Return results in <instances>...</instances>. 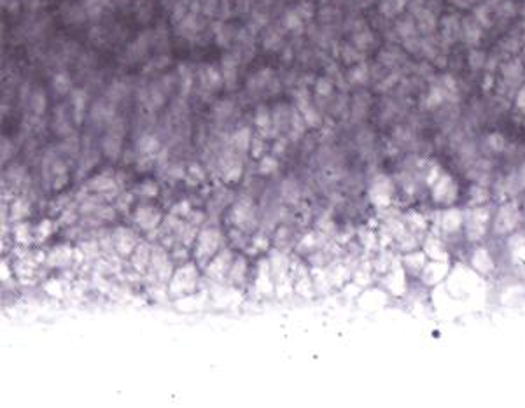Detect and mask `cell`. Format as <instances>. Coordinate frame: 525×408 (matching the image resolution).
<instances>
[{
	"label": "cell",
	"instance_id": "9a60e30c",
	"mask_svg": "<svg viewBox=\"0 0 525 408\" xmlns=\"http://www.w3.org/2000/svg\"><path fill=\"white\" fill-rule=\"evenodd\" d=\"M245 272H247V261L243 259V257H236V259L231 263L228 277H230L231 282L240 284V282H243V279H245Z\"/></svg>",
	"mask_w": 525,
	"mask_h": 408
},
{
	"label": "cell",
	"instance_id": "f1b7e54d",
	"mask_svg": "<svg viewBox=\"0 0 525 408\" xmlns=\"http://www.w3.org/2000/svg\"><path fill=\"white\" fill-rule=\"evenodd\" d=\"M11 211H13V219H21L23 216L28 214V203L23 198H18L11 207Z\"/></svg>",
	"mask_w": 525,
	"mask_h": 408
},
{
	"label": "cell",
	"instance_id": "4dcf8cb0",
	"mask_svg": "<svg viewBox=\"0 0 525 408\" xmlns=\"http://www.w3.org/2000/svg\"><path fill=\"white\" fill-rule=\"evenodd\" d=\"M279 42H282V39H280V32L277 30H270L263 39V46L266 49H275L279 46Z\"/></svg>",
	"mask_w": 525,
	"mask_h": 408
},
{
	"label": "cell",
	"instance_id": "8992f818",
	"mask_svg": "<svg viewBox=\"0 0 525 408\" xmlns=\"http://www.w3.org/2000/svg\"><path fill=\"white\" fill-rule=\"evenodd\" d=\"M231 219L235 223V226L240 229H245L247 224L254 223V207H252L251 201L243 200L240 203H236L231 212Z\"/></svg>",
	"mask_w": 525,
	"mask_h": 408
},
{
	"label": "cell",
	"instance_id": "d6986e66",
	"mask_svg": "<svg viewBox=\"0 0 525 408\" xmlns=\"http://www.w3.org/2000/svg\"><path fill=\"white\" fill-rule=\"evenodd\" d=\"M299 195H301V191H299V184L296 182L294 179H286L284 181V184H282V196H284V200L287 201V203H296V201L299 200Z\"/></svg>",
	"mask_w": 525,
	"mask_h": 408
},
{
	"label": "cell",
	"instance_id": "f35d334b",
	"mask_svg": "<svg viewBox=\"0 0 525 408\" xmlns=\"http://www.w3.org/2000/svg\"><path fill=\"white\" fill-rule=\"evenodd\" d=\"M203 13L205 16H208V18H212L215 13H217V0H205V4H203Z\"/></svg>",
	"mask_w": 525,
	"mask_h": 408
},
{
	"label": "cell",
	"instance_id": "7a4b0ae2",
	"mask_svg": "<svg viewBox=\"0 0 525 408\" xmlns=\"http://www.w3.org/2000/svg\"><path fill=\"white\" fill-rule=\"evenodd\" d=\"M223 242V235H221L217 229L214 228H207L200 233L198 245H196V259L200 265H205L210 257L215 256L217 249L221 247Z\"/></svg>",
	"mask_w": 525,
	"mask_h": 408
},
{
	"label": "cell",
	"instance_id": "603a6c76",
	"mask_svg": "<svg viewBox=\"0 0 525 408\" xmlns=\"http://www.w3.org/2000/svg\"><path fill=\"white\" fill-rule=\"evenodd\" d=\"M53 88L58 95H65L72 88V81H70V77L67 76L65 72H58L56 76L53 77Z\"/></svg>",
	"mask_w": 525,
	"mask_h": 408
},
{
	"label": "cell",
	"instance_id": "277c9868",
	"mask_svg": "<svg viewBox=\"0 0 525 408\" xmlns=\"http://www.w3.org/2000/svg\"><path fill=\"white\" fill-rule=\"evenodd\" d=\"M200 81H201V90H205V91H215L224 84L223 72H221V70L214 65L201 67Z\"/></svg>",
	"mask_w": 525,
	"mask_h": 408
},
{
	"label": "cell",
	"instance_id": "cb8c5ba5",
	"mask_svg": "<svg viewBox=\"0 0 525 408\" xmlns=\"http://www.w3.org/2000/svg\"><path fill=\"white\" fill-rule=\"evenodd\" d=\"M282 23L287 30H299L303 26V18L298 14V11H287L284 14Z\"/></svg>",
	"mask_w": 525,
	"mask_h": 408
},
{
	"label": "cell",
	"instance_id": "5b68a950",
	"mask_svg": "<svg viewBox=\"0 0 525 408\" xmlns=\"http://www.w3.org/2000/svg\"><path fill=\"white\" fill-rule=\"evenodd\" d=\"M231 263H233V252L223 251V252H219V254H217L214 259H212L210 267L207 268V273L212 277V279L221 280L228 272H230Z\"/></svg>",
	"mask_w": 525,
	"mask_h": 408
},
{
	"label": "cell",
	"instance_id": "836d02e7",
	"mask_svg": "<svg viewBox=\"0 0 525 408\" xmlns=\"http://www.w3.org/2000/svg\"><path fill=\"white\" fill-rule=\"evenodd\" d=\"M251 153L254 158H261L264 153V140L261 137H252L251 140Z\"/></svg>",
	"mask_w": 525,
	"mask_h": 408
},
{
	"label": "cell",
	"instance_id": "7c38bea8",
	"mask_svg": "<svg viewBox=\"0 0 525 408\" xmlns=\"http://www.w3.org/2000/svg\"><path fill=\"white\" fill-rule=\"evenodd\" d=\"M201 28H200V21H198V16H196L195 13H191V14H188L186 18L182 19V21H179V28H177V32H179L182 37L186 39H189V37H195L196 34H198Z\"/></svg>",
	"mask_w": 525,
	"mask_h": 408
},
{
	"label": "cell",
	"instance_id": "4fadbf2b",
	"mask_svg": "<svg viewBox=\"0 0 525 408\" xmlns=\"http://www.w3.org/2000/svg\"><path fill=\"white\" fill-rule=\"evenodd\" d=\"M149 35L147 34H140L139 35V39H137L135 42H133L132 46L128 47V56H130V62H137V60H140L142 56H144L145 53H147V49H149Z\"/></svg>",
	"mask_w": 525,
	"mask_h": 408
},
{
	"label": "cell",
	"instance_id": "2e32d148",
	"mask_svg": "<svg viewBox=\"0 0 525 408\" xmlns=\"http://www.w3.org/2000/svg\"><path fill=\"white\" fill-rule=\"evenodd\" d=\"M86 98H88V95H86V91H84V90H76V91H74V93H72L74 118H76V121H77V123H81V121H82V118H84Z\"/></svg>",
	"mask_w": 525,
	"mask_h": 408
},
{
	"label": "cell",
	"instance_id": "b9f144b4",
	"mask_svg": "<svg viewBox=\"0 0 525 408\" xmlns=\"http://www.w3.org/2000/svg\"><path fill=\"white\" fill-rule=\"evenodd\" d=\"M170 176L172 177H175V179H179V177H182L184 176V168H182V165H175L173 168L170 170Z\"/></svg>",
	"mask_w": 525,
	"mask_h": 408
},
{
	"label": "cell",
	"instance_id": "44dd1931",
	"mask_svg": "<svg viewBox=\"0 0 525 408\" xmlns=\"http://www.w3.org/2000/svg\"><path fill=\"white\" fill-rule=\"evenodd\" d=\"M251 140H252L251 132H249L247 128H242V130H238L235 135H233L231 144L235 145V149L238 153H245L247 149H249V144H251Z\"/></svg>",
	"mask_w": 525,
	"mask_h": 408
},
{
	"label": "cell",
	"instance_id": "4316f807",
	"mask_svg": "<svg viewBox=\"0 0 525 408\" xmlns=\"http://www.w3.org/2000/svg\"><path fill=\"white\" fill-rule=\"evenodd\" d=\"M231 39H233V30L231 26L223 25V28L215 34V44L221 47H226L231 44Z\"/></svg>",
	"mask_w": 525,
	"mask_h": 408
},
{
	"label": "cell",
	"instance_id": "52a82bcc",
	"mask_svg": "<svg viewBox=\"0 0 525 408\" xmlns=\"http://www.w3.org/2000/svg\"><path fill=\"white\" fill-rule=\"evenodd\" d=\"M135 221L140 228L144 229H152L160 224L161 221V214L156 211L155 207H140L135 212Z\"/></svg>",
	"mask_w": 525,
	"mask_h": 408
},
{
	"label": "cell",
	"instance_id": "1f68e13d",
	"mask_svg": "<svg viewBox=\"0 0 525 408\" xmlns=\"http://www.w3.org/2000/svg\"><path fill=\"white\" fill-rule=\"evenodd\" d=\"M331 90H333V84H331L329 79L326 77L317 79V82H315V93H317L319 97H329Z\"/></svg>",
	"mask_w": 525,
	"mask_h": 408
},
{
	"label": "cell",
	"instance_id": "3957f363",
	"mask_svg": "<svg viewBox=\"0 0 525 408\" xmlns=\"http://www.w3.org/2000/svg\"><path fill=\"white\" fill-rule=\"evenodd\" d=\"M170 261H168L167 254H165L161 249H152V256H151V265H149L147 270L155 275V279L158 282L165 280L168 275H170Z\"/></svg>",
	"mask_w": 525,
	"mask_h": 408
},
{
	"label": "cell",
	"instance_id": "30bf717a",
	"mask_svg": "<svg viewBox=\"0 0 525 408\" xmlns=\"http://www.w3.org/2000/svg\"><path fill=\"white\" fill-rule=\"evenodd\" d=\"M256 126L259 128V132L263 133L264 137L266 135H273V118H271V112L266 105H259L256 109Z\"/></svg>",
	"mask_w": 525,
	"mask_h": 408
},
{
	"label": "cell",
	"instance_id": "74e56055",
	"mask_svg": "<svg viewBox=\"0 0 525 408\" xmlns=\"http://www.w3.org/2000/svg\"><path fill=\"white\" fill-rule=\"evenodd\" d=\"M231 110H233V105L230 104V102H219V105L215 107V116L223 120V118L230 116Z\"/></svg>",
	"mask_w": 525,
	"mask_h": 408
},
{
	"label": "cell",
	"instance_id": "ac0fdd59",
	"mask_svg": "<svg viewBox=\"0 0 525 408\" xmlns=\"http://www.w3.org/2000/svg\"><path fill=\"white\" fill-rule=\"evenodd\" d=\"M88 188L95 193H105V191H112V189H116V182L107 176H97L89 181Z\"/></svg>",
	"mask_w": 525,
	"mask_h": 408
},
{
	"label": "cell",
	"instance_id": "f546056e",
	"mask_svg": "<svg viewBox=\"0 0 525 408\" xmlns=\"http://www.w3.org/2000/svg\"><path fill=\"white\" fill-rule=\"evenodd\" d=\"M126 95V86L123 84V82H114L112 86L109 88L107 91V97L110 98L112 102H117V100H121Z\"/></svg>",
	"mask_w": 525,
	"mask_h": 408
},
{
	"label": "cell",
	"instance_id": "ffe728a7",
	"mask_svg": "<svg viewBox=\"0 0 525 408\" xmlns=\"http://www.w3.org/2000/svg\"><path fill=\"white\" fill-rule=\"evenodd\" d=\"M137 148H139L140 154L152 156L155 153L160 151V140H158L155 135H142L139 144H137Z\"/></svg>",
	"mask_w": 525,
	"mask_h": 408
},
{
	"label": "cell",
	"instance_id": "d590c367",
	"mask_svg": "<svg viewBox=\"0 0 525 408\" xmlns=\"http://www.w3.org/2000/svg\"><path fill=\"white\" fill-rule=\"evenodd\" d=\"M139 193L142 196H156L158 195V186L151 181L142 182L140 188H139Z\"/></svg>",
	"mask_w": 525,
	"mask_h": 408
},
{
	"label": "cell",
	"instance_id": "8fae6325",
	"mask_svg": "<svg viewBox=\"0 0 525 408\" xmlns=\"http://www.w3.org/2000/svg\"><path fill=\"white\" fill-rule=\"evenodd\" d=\"M151 256H152L151 249H149L145 244H140L139 247L135 249L133 257H132L133 268H135L137 272H145L149 268V265H151Z\"/></svg>",
	"mask_w": 525,
	"mask_h": 408
},
{
	"label": "cell",
	"instance_id": "7402d4cb",
	"mask_svg": "<svg viewBox=\"0 0 525 408\" xmlns=\"http://www.w3.org/2000/svg\"><path fill=\"white\" fill-rule=\"evenodd\" d=\"M46 105H47V102H46V93L42 91L41 88H37L32 93V97H30V107H32V110H34L37 116H41V114H44V110H46Z\"/></svg>",
	"mask_w": 525,
	"mask_h": 408
},
{
	"label": "cell",
	"instance_id": "83f0119b",
	"mask_svg": "<svg viewBox=\"0 0 525 408\" xmlns=\"http://www.w3.org/2000/svg\"><path fill=\"white\" fill-rule=\"evenodd\" d=\"M179 74H180V79H182V95L186 97V95L189 93V90H191V82H193V77H191V72H189V67L188 65H179Z\"/></svg>",
	"mask_w": 525,
	"mask_h": 408
},
{
	"label": "cell",
	"instance_id": "6da1fadb",
	"mask_svg": "<svg viewBox=\"0 0 525 408\" xmlns=\"http://www.w3.org/2000/svg\"><path fill=\"white\" fill-rule=\"evenodd\" d=\"M198 272L193 263L184 265L172 275L170 279V295L172 296H188L195 291Z\"/></svg>",
	"mask_w": 525,
	"mask_h": 408
},
{
	"label": "cell",
	"instance_id": "484cf974",
	"mask_svg": "<svg viewBox=\"0 0 525 408\" xmlns=\"http://www.w3.org/2000/svg\"><path fill=\"white\" fill-rule=\"evenodd\" d=\"M63 112H65V110H63ZM63 112H61V109L56 110V118H54V132H56L58 135H69L70 126H69V121H67V118Z\"/></svg>",
	"mask_w": 525,
	"mask_h": 408
},
{
	"label": "cell",
	"instance_id": "d4e9b609",
	"mask_svg": "<svg viewBox=\"0 0 525 408\" xmlns=\"http://www.w3.org/2000/svg\"><path fill=\"white\" fill-rule=\"evenodd\" d=\"M277 160L273 156H261L259 158V165H258V172L261 176H268V173H273L277 170Z\"/></svg>",
	"mask_w": 525,
	"mask_h": 408
},
{
	"label": "cell",
	"instance_id": "d6a6232c",
	"mask_svg": "<svg viewBox=\"0 0 525 408\" xmlns=\"http://www.w3.org/2000/svg\"><path fill=\"white\" fill-rule=\"evenodd\" d=\"M14 237H16V240L18 242H28V239H30V228L26 226L25 223H19V224H16V228H14Z\"/></svg>",
	"mask_w": 525,
	"mask_h": 408
},
{
	"label": "cell",
	"instance_id": "e575fe53",
	"mask_svg": "<svg viewBox=\"0 0 525 408\" xmlns=\"http://www.w3.org/2000/svg\"><path fill=\"white\" fill-rule=\"evenodd\" d=\"M186 13H188V7H186V4H184V2H177V4H175V7H173L172 21H175V23L182 21V19L186 18V16H188Z\"/></svg>",
	"mask_w": 525,
	"mask_h": 408
},
{
	"label": "cell",
	"instance_id": "8d00e7d4",
	"mask_svg": "<svg viewBox=\"0 0 525 408\" xmlns=\"http://www.w3.org/2000/svg\"><path fill=\"white\" fill-rule=\"evenodd\" d=\"M191 179V181H196V182H201L205 179V172H203V168H201L200 165H191L189 166V176H188V181Z\"/></svg>",
	"mask_w": 525,
	"mask_h": 408
},
{
	"label": "cell",
	"instance_id": "ab89813d",
	"mask_svg": "<svg viewBox=\"0 0 525 408\" xmlns=\"http://www.w3.org/2000/svg\"><path fill=\"white\" fill-rule=\"evenodd\" d=\"M13 153V148H11V142L7 138H2V161H6L7 158L11 156Z\"/></svg>",
	"mask_w": 525,
	"mask_h": 408
},
{
	"label": "cell",
	"instance_id": "60d3db41",
	"mask_svg": "<svg viewBox=\"0 0 525 408\" xmlns=\"http://www.w3.org/2000/svg\"><path fill=\"white\" fill-rule=\"evenodd\" d=\"M286 144H287V140H284V138H280V140L277 142V144L273 145V154H282V153H284V149H286Z\"/></svg>",
	"mask_w": 525,
	"mask_h": 408
},
{
	"label": "cell",
	"instance_id": "e0dca14e",
	"mask_svg": "<svg viewBox=\"0 0 525 408\" xmlns=\"http://www.w3.org/2000/svg\"><path fill=\"white\" fill-rule=\"evenodd\" d=\"M305 118H303V114L299 112V110H293L291 112V121H289V126H291V138L293 140H298V138H301L303 135V132H305Z\"/></svg>",
	"mask_w": 525,
	"mask_h": 408
},
{
	"label": "cell",
	"instance_id": "5bb4252c",
	"mask_svg": "<svg viewBox=\"0 0 525 408\" xmlns=\"http://www.w3.org/2000/svg\"><path fill=\"white\" fill-rule=\"evenodd\" d=\"M273 273L271 268H268L266 261H261V267H259V277H258V289L261 293H271L273 291Z\"/></svg>",
	"mask_w": 525,
	"mask_h": 408
},
{
	"label": "cell",
	"instance_id": "9c48e42d",
	"mask_svg": "<svg viewBox=\"0 0 525 408\" xmlns=\"http://www.w3.org/2000/svg\"><path fill=\"white\" fill-rule=\"evenodd\" d=\"M238 62H240V58L236 56V54H224L223 56V62H221V72H223V77H224V84L228 86V88H233L235 86V82H236V67H238Z\"/></svg>",
	"mask_w": 525,
	"mask_h": 408
},
{
	"label": "cell",
	"instance_id": "ba28073f",
	"mask_svg": "<svg viewBox=\"0 0 525 408\" xmlns=\"http://www.w3.org/2000/svg\"><path fill=\"white\" fill-rule=\"evenodd\" d=\"M135 242H137V237L133 235L132 231H128V229L121 228L116 231L114 244H116V251L119 252L121 256H128L130 252H133V249H135Z\"/></svg>",
	"mask_w": 525,
	"mask_h": 408
}]
</instances>
